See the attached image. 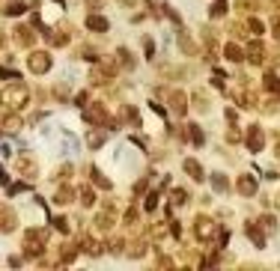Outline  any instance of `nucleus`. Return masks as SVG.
<instances>
[{"mask_svg": "<svg viewBox=\"0 0 280 271\" xmlns=\"http://www.w3.org/2000/svg\"><path fill=\"white\" fill-rule=\"evenodd\" d=\"M15 212L9 209V206H0V233H9L12 227H15Z\"/></svg>", "mask_w": 280, "mask_h": 271, "instance_id": "20e7f679", "label": "nucleus"}, {"mask_svg": "<svg viewBox=\"0 0 280 271\" xmlns=\"http://www.w3.org/2000/svg\"><path fill=\"white\" fill-rule=\"evenodd\" d=\"M245 54H242V48L239 45H227V60H233V63H239Z\"/></svg>", "mask_w": 280, "mask_h": 271, "instance_id": "9d476101", "label": "nucleus"}, {"mask_svg": "<svg viewBox=\"0 0 280 271\" xmlns=\"http://www.w3.org/2000/svg\"><path fill=\"white\" fill-rule=\"evenodd\" d=\"M251 60L254 63H263V45H251Z\"/></svg>", "mask_w": 280, "mask_h": 271, "instance_id": "f8f14e48", "label": "nucleus"}, {"mask_svg": "<svg viewBox=\"0 0 280 271\" xmlns=\"http://www.w3.org/2000/svg\"><path fill=\"white\" fill-rule=\"evenodd\" d=\"M212 185H215L218 191H227V179H224L221 173H215V179H212Z\"/></svg>", "mask_w": 280, "mask_h": 271, "instance_id": "ddd939ff", "label": "nucleus"}, {"mask_svg": "<svg viewBox=\"0 0 280 271\" xmlns=\"http://www.w3.org/2000/svg\"><path fill=\"white\" fill-rule=\"evenodd\" d=\"M239 191H242L245 197H251V194L257 191V182H254L251 176H242V179H239Z\"/></svg>", "mask_w": 280, "mask_h": 271, "instance_id": "0eeeda50", "label": "nucleus"}, {"mask_svg": "<svg viewBox=\"0 0 280 271\" xmlns=\"http://www.w3.org/2000/svg\"><path fill=\"white\" fill-rule=\"evenodd\" d=\"M209 15H212V18H221V15H227V0H218V3L209 9Z\"/></svg>", "mask_w": 280, "mask_h": 271, "instance_id": "1a4fd4ad", "label": "nucleus"}, {"mask_svg": "<svg viewBox=\"0 0 280 271\" xmlns=\"http://www.w3.org/2000/svg\"><path fill=\"white\" fill-rule=\"evenodd\" d=\"M51 63H54V60H51V54H42V51H39V54H30V60H27V66H30L36 75L48 72V69H51Z\"/></svg>", "mask_w": 280, "mask_h": 271, "instance_id": "f03ea898", "label": "nucleus"}, {"mask_svg": "<svg viewBox=\"0 0 280 271\" xmlns=\"http://www.w3.org/2000/svg\"><path fill=\"white\" fill-rule=\"evenodd\" d=\"M87 27H90V30H98V33H104L110 24H107V18H101V15H90V18H87Z\"/></svg>", "mask_w": 280, "mask_h": 271, "instance_id": "423d86ee", "label": "nucleus"}, {"mask_svg": "<svg viewBox=\"0 0 280 271\" xmlns=\"http://www.w3.org/2000/svg\"><path fill=\"white\" fill-rule=\"evenodd\" d=\"M128 3H131V0H128Z\"/></svg>", "mask_w": 280, "mask_h": 271, "instance_id": "4468645a", "label": "nucleus"}, {"mask_svg": "<svg viewBox=\"0 0 280 271\" xmlns=\"http://www.w3.org/2000/svg\"><path fill=\"white\" fill-rule=\"evenodd\" d=\"M3 104H9V107H24L27 104V90L21 87V84H12L9 90H3Z\"/></svg>", "mask_w": 280, "mask_h": 271, "instance_id": "f257e3e1", "label": "nucleus"}, {"mask_svg": "<svg viewBox=\"0 0 280 271\" xmlns=\"http://www.w3.org/2000/svg\"><path fill=\"white\" fill-rule=\"evenodd\" d=\"M197 236H200L203 242H209V239L215 236V224H212L209 218H200V221H197Z\"/></svg>", "mask_w": 280, "mask_h": 271, "instance_id": "39448f33", "label": "nucleus"}, {"mask_svg": "<svg viewBox=\"0 0 280 271\" xmlns=\"http://www.w3.org/2000/svg\"><path fill=\"white\" fill-rule=\"evenodd\" d=\"M81 203H84V206H93V203H95V191L84 188V191H81Z\"/></svg>", "mask_w": 280, "mask_h": 271, "instance_id": "9b49d317", "label": "nucleus"}, {"mask_svg": "<svg viewBox=\"0 0 280 271\" xmlns=\"http://www.w3.org/2000/svg\"><path fill=\"white\" fill-rule=\"evenodd\" d=\"M185 170L191 173V179H197V182L203 179V167H200V164H197L194 158H191V161H185Z\"/></svg>", "mask_w": 280, "mask_h": 271, "instance_id": "6e6552de", "label": "nucleus"}, {"mask_svg": "<svg viewBox=\"0 0 280 271\" xmlns=\"http://www.w3.org/2000/svg\"><path fill=\"white\" fill-rule=\"evenodd\" d=\"M263 143H266V134H263V128H260V125H251L248 149H251V152H260V149H263Z\"/></svg>", "mask_w": 280, "mask_h": 271, "instance_id": "7ed1b4c3", "label": "nucleus"}]
</instances>
